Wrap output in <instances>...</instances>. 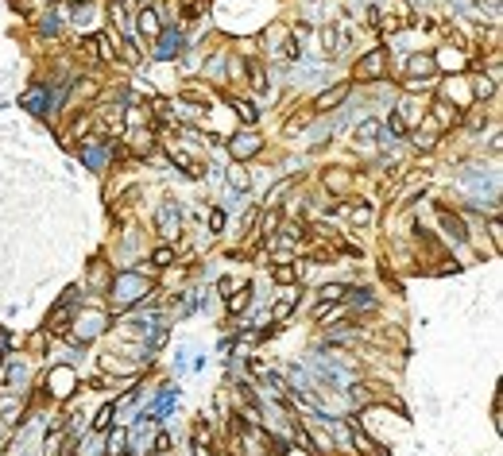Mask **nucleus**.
<instances>
[{
  "mask_svg": "<svg viewBox=\"0 0 503 456\" xmlns=\"http://www.w3.org/2000/svg\"><path fill=\"white\" fill-rule=\"evenodd\" d=\"M144 294H151V283H147L144 271H125V275H117V283H112V305L117 310H125V305L139 302Z\"/></svg>",
  "mask_w": 503,
  "mask_h": 456,
  "instance_id": "nucleus-1",
  "label": "nucleus"
},
{
  "mask_svg": "<svg viewBox=\"0 0 503 456\" xmlns=\"http://www.w3.org/2000/svg\"><path fill=\"white\" fill-rule=\"evenodd\" d=\"M186 51V39H183V31H159V47H155V58H163V62H167V58H178Z\"/></svg>",
  "mask_w": 503,
  "mask_h": 456,
  "instance_id": "nucleus-2",
  "label": "nucleus"
},
{
  "mask_svg": "<svg viewBox=\"0 0 503 456\" xmlns=\"http://www.w3.org/2000/svg\"><path fill=\"white\" fill-rule=\"evenodd\" d=\"M387 70V51L379 47V51H372V54H364L357 62V78H364V81H372V78H379V74Z\"/></svg>",
  "mask_w": 503,
  "mask_h": 456,
  "instance_id": "nucleus-3",
  "label": "nucleus"
},
{
  "mask_svg": "<svg viewBox=\"0 0 503 456\" xmlns=\"http://www.w3.org/2000/svg\"><path fill=\"white\" fill-rule=\"evenodd\" d=\"M263 147V139L260 136H252V131H241V136L233 139V144H229V151H233V159L236 163H244V159H252L255 151H260Z\"/></svg>",
  "mask_w": 503,
  "mask_h": 456,
  "instance_id": "nucleus-4",
  "label": "nucleus"
},
{
  "mask_svg": "<svg viewBox=\"0 0 503 456\" xmlns=\"http://www.w3.org/2000/svg\"><path fill=\"white\" fill-rule=\"evenodd\" d=\"M438 221H441V236H445V240H453V244H465V240H468L465 221H461V217H453L449 209H441V213H438Z\"/></svg>",
  "mask_w": 503,
  "mask_h": 456,
  "instance_id": "nucleus-5",
  "label": "nucleus"
},
{
  "mask_svg": "<svg viewBox=\"0 0 503 456\" xmlns=\"http://www.w3.org/2000/svg\"><path fill=\"white\" fill-rule=\"evenodd\" d=\"M178 228H183V217H178V205L167 201L159 209V232L163 236H178Z\"/></svg>",
  "mask_w": 503,
  "mask_h": 456,
  "instance_id": "nucleus-6",
  "label": "nucleus"
},
{
  "mask_svg": "<svg viewBox=\"0 0 503 456\" xmlns=\"http://www.w3.org/2000/svg\"><path fill=\"white\" fill-rule=\"evenodd\" d=\"M47 105H51V93H47L43 86H31L28 93H23V109H28V112L43 116V112H47Z\"/></svg>",
  "mask_w": 503,
  "mask_h": 456,
  "instance_id": "nucleus-7",
  "label": "nucleus"
},
{
  "mask_svg": "<svg viewBox=\"0 0 503 456\" xmlns=\"http://www.w3.org/2000/svg\"><path fill=\"white\" fill-rule=\"evenodd\" d=\"M271 279H275V283H283V286H291L294 279H299V267L291 263V255H279L275 267H271Z\"/></svg>",
  "mask_w": 503,
  "mask_h": 456,
  "instance_id": "nucleus-8",
  "label": "nucleus"
},
{
  "mask_svg": "<svg viewBox=\"0 0 503 456\" xmlns=\"http://www.w3.org/2000/svg\"><path fill=\"white\" fill-rule=\"evenodd\" d=\"M136 28H139V35H147V39H159L163 20L151 12V8H144V12H139V20H136Z\"/></svg>",
  "mask_w": 503,
  "mask_h": 456,
  "instance_id": "nucleus-9",
  "label": "nucleus"
},
{
  "mask_svg": "<svg viewBox=\"0 0 503 456\" xmlns=\"http://www.w3.org/2000/svg\"><path fill=\"white\" fill-rule=\"evenodd\" d=\"M109 151H112V147H93V144H86V147H81V159L89 163V170H105Z\"/></svg>",
  "mask_w": 503,
  "mask_h": 456,
  "instance_id": "nucleus-10",
  "label": "nucleus"
},
{
  "mask_svg": "<svg viewBox=\"0 0 503 456\" xmlns=\"http://www.w3.org/2000/svg\"><path fill=\"white\" fill-rule=\"evenodd\" d=\"M101 329H105V317H101V313H86V317L78 321V337H81V341H89V337H97V333H101Z\"/></svg>",
  "mask_w": 503,
  "mask_h": 456,
  "instance_id": "nucleus-11",
  "label": "nucleus"
},
{
  "mask_svg": "<svg viewBox=\"0 0 503 456\" xmlns=\"http://www.w3.org/2000/svg\"><path fill=\"white\" fill-rule=\"evenodd\" d=\"M345 97H349V86H333L329 93H321V97H318L314 109H318V112H329V109H337V101H345Z\"/></svg>",
  "mask_w": 503,
  "mask_h": 456,
  "instance_id": "nucleus-12",
  "label": "nucleus"
},
{
  "mask_svg": "<svg viewBox=\"0 0 503 456\" xmlns=\"http://www.w3.org/2000/svg\"><path fill=\"white\" fill-rule=\"evenodd\" d=\"M175 399H178V391H163V394H159V402L151 406V414H147V418H151V421L167 418V414H170V406H175Z\"/></svg>",
  "mask_w": 503,
  "mask_h": 456,
  "instance_id": "nucleus-13",
  "label": "nucleus"
},
{
  "mask_svg": "<svg viewBox=\"0 0 503 456\" xmlns=\"http://www.w3.org/2000/svg\"><path fill=\"white\" fill-rule=\"evenodd\" d=\"M318 294H321V302H341V298L349 294V286H341V283H325V286H318Z\"/></svg>",
  "mask_w": 503,
  "mask_h": 456,
  "instance_id": "nucleus-14",
  "label": "nucleus"
},
{
  "mask_svg": "<svg viewBox=\"0 0 503 456\" xmlns=\"http://www.w3.org/2000/svg\"><path fill=\"white\" fill-rule=\"evenodd\" d=\"M248 298H252V286H241V290H233V294H229V310H233V313H241L244 305H248Z\"/></svg>",
  "mask_w": 503,
  "mask_h": 456,
  "instance_id": "nucleus-15",
  "label": "nucleus"
},
{
  "mask_svg": "<svg viewBox=\"0 0 503 456\" xmlns=\"http://www.w3.org/2000/svg\"><path fill=\"white\" fill-rule=\"evenodd\" d=\"M233 109H236V116H241L244 124H255V120H260V109H255L252 101H236Z\"/></svg>",
  "mask_w": 503,
  "mask_h": 456,
  "instance_id": "nucleus-16",
  "label": "nucleus"
},
{
  "mask_svg": "<svg viewBox=\"0 0 503 456\" xmlns=\"http://www.w3.org/2000/svg\"><path fill=\"white\" fill-rule=\"evenodd\" d=\"M387 136H395V139H399V136H407V120H403L399 112H391V116H387Z\"/></svg>",
  "mask_w": 503,
  "mask_h": 456,
  "instance_id": "nucleus-17",
  "label": "nucleus"
},
{
  "mask_svg": "<svg viewBox=\"0 0 503 456\" xmlns=\"http://www.w3.org/2000/svg\"><path fill=\"white\" fill-rule=\"evenodd\" d=\"M112 414H117V406H105V410H97V418H93V429H97V433H105V429H109Z\"/></svg>",
  "mask_w": 503,
  "mask_h": 456,
  "instance_id": "nucleus-18",
  "label": "nucleus"
},
{
  "mask_svg": "<svg viewBox=\"0 0 503 456\" xmlns=\"http://www.w3.org/2000/svg\"><path fill=\"white\" fill-rule=\"evenodd\" d=\"M20 379H23V368H20V363H12V368L0 375V387H20Z\"/></svg>",
  "mask_w": 503,
  "mask_h": 456,
  "instance_id": "nucleus-19",
  "label": "nucleus"
},
{
  "mask_svg": "<svg viewBox=\"0 0 503 456\" xmlns=\"http://www.w3.org/2000/svg\"><path fill=\"white\" fill-rule=\"evenodd\" d=\"M294 313V302L287 298V302H275V310H271V321H287Z\"/></svg>",
  "mask_w": 503,
  "mask_h": 456,
  "instance_id": "nucleus-20",
  "label": "nucleus"
},
{
  "mask_svg": "<svg viewBox=\"0 0 503 456\" xmlns=\"http://www.w3.org/2000/svg\"><path fill=\"white\" fill-rule=\"evenodd\" d=\"M357 136H360V139H376V136H379V120H364V124H357Z\"/></svg>",
  "mask_w": 503,
  "mask_h": 456,
  "instance_id": "nucleus-21",
  "label": "nucleus"
},
{
  "mask_svg": "<svg viewBox=\"0 0 503 456\" xmlns=\"http://www.w3.org/2000/svg\"><path fill=\"white\" fill-rule=\"evenodd\" d=\"M155 267H170V263H175V252H170V247H155Z\"/></svg>",
  "mask_w": 503,
  "mask_h": 456,
  "instance_id": "nucleus-22",
  "label": "nucleus"
},
{
  "mask_svg": "<svg viewBox=\"0 0 503 456\" xmlns=\"http://www.w3.org/2000/svg\"><path fill=\"white\" fill-rule=\"evenodd\" d=\"M39 31H43V35H54V31H59V16L47 12L43 20H39Z\"/></svg>",
  "mask_w": 503,
  "mask_h": 456,
  "instance_id": "nucleus-23",
  "label": "nucleus"
},
{
  "mask_svg": "<svg viewBox=\"0 0 503 456\" xmlns=\"http://www.w3.org/2000/svg\"><path fill=\"white\" fill-rule=\"evenodd\" d=\"M66 325H70V310H66V305H62V310L54 313V321H51V333H62Z\"/></svg>",
  "mask_w": 503,
  "mask_h": 456,
  "instance_id": "nucleus-24",
  "label": "nucleus"
},
{
  "mask_svg": "<svg viewBox=\"0 0 503 456\" xmlns=\"http://www.w3.org/2000/svg\"><path fill=\"white\" fill-rule=\"evenodd\" d=\"M229 182H233L236 189H248V174H244L241 167H233V170H229Z\"/></svg>",
  "mask_w": 503,
  "mask_h": 456,
  "instance_id": "nucleus-25",
  "label": "nucleus"
},
{
  "mask_svg": "<svg viewBox=\"0 0 503 456\" xmlns=\"http://www.w3.org/2000/svg\"><path fill=\"white\" fill-rule=\"evenodd\" d=\"M275 232H279V213H267V217H263V236H275Z\"/></svg>",
  "mask_w": 503,
  "mask_h": 456,
  "instance_id": "nucleus-26",
  "label": "nucleus"
},
{
  "mask_svg": "<svg viewBox=\"0 0 503 456\" xmlns=\"http://www.w3.org/2000/svg\"><path fill=\"white\" fill-rule=\"evenodd\" d=\"M209 232H225V213L209 209Z\"/></svg>",
  "mask_w": 503,
  "mask_h": 456,
  "instance_id": "nucleus-27",
  "label": "nucleus"
},
{
  "mask_svg": "<svg viewBox=\"0 0 503 456\" xmlns=\"http://www.w3.org/2000/svg\"><path fill=\"white\" fill-rule=\"evenodd\" d=\"M287 189H291V178H283V182H279V186L271 189V197H267V201L275 205V201H279V194H287Z\"/></svg>",
  "mask_w": 503,
  "mask_h": 456,
  "instance_id": "nucleus-28",
  "label": "nucleus"
},
{
  "mask_svg": "<svg viewBox=\"0 0 503 456\" xmlns=\"http://www.w3.org/2000/svg\"><path fill=\"white\" fill-rule=\"evenodd\" d=\"M473 86H476V97H488V93H492V81H488V78H476Z\"/></svg>",
  "mask_w": 503,
  "mask_h": 456,
  "instance_id": "nucleus-29",
  "label": "nucleus"
},
{
  "mask_svg": "<svg viewBox=\"0 0 503 456\" xmlns=\"http://www.w3.org/2000/svg\"><path fill=\"white\" fill-rule=\"evenodd\" d=\"M151 449H155V452H170V437H167V433H159V437H155Z\"/></svg>",
  "mask_w": 503,
  "mask_h": 456,
  "instance_id": "nucleus-30",
  "label": "nucleus"
},
{
  "mask_svg": "<svg viewBox=\"0 0 503 456\" xmlns=\"http://www.w3.org/2000/svg\"><path fill=\"white\" fill-rule=\"evenodd\" d=\"M183 16H186V20H194V16H197V0H186V4H183Z\"/></svg>",
  "mask_w": 503,
  "mask_h": 456,
  "instance_id": "nucleus-31",
  "label": "nucleus"
},
{
  "mask_svg": "<svg viewBox=\"0 0 503 456\" xmlns=\"http://www.w3.org/2000/svg\"><path fill=\"white\" fill-rule=\"evenodd\" d=\"M349 394H352L357 402H368V391H364V387H349Z\"/></svg>",
  "mask_w": 503,
  "mask_h": 456,
  "instance_id": "nucleus-32",
  "label": "nucleus"
},
{
  "mask_svg": "<svg viewBox=\"0 0 503 456\" xmlns=\"http://www.w3.org/2000/svg\"><path fill=\"white\" fill-rule=\"evenodd\" d=\"M488 232H492V244L499 247V240H503V232H499V221H492V228H488Z\"/></svg>",
  "mask_w": 503,
  "mask_h": 456,
  "instance_id": "nucleus-33",
  "label": "nucleus"
},
{
  "mask_svg": "<svg viewBox=\"0 0 503 456\" xmlns=\"http://www.w3.org/2000/svg\"><path fill=\"white\" fill-rule=\"evenodd\" d=\"M283 456H310V449H302V452H294V449H287Z\"/></svg>",
  "mask_w": 503,
  "mask_h": 456,
  "instance_id": "nucleus-34",
  "label": "nucleus"
},
{
  "mask_svg": "<svg viewBox=\"0 0 503 456\" xmlns=\"http://www.w3.org/2000/svg\"><path fill=\"white\" fill-rule=\"evenodd\" d=\"M0 363H4V348H0Z\"/></svg>",
  "mask_w": 503,
  "mask_h": 456,
  "instance_id": "nucleus-35",
  "label": "nucleus"
}]
</instances>
